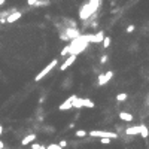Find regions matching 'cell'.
I'll use <instances>...</instances> for the list:
<instances>
[{"mask_svg":"<svg viewBox=\"0 0 149 149\" xmlns=\"http://www.w3.org/2000/svg\"><path fill=\"white\" fill-rule=\"evenodd\" d=\"M46 149H63L60 145H57V143H51V145H48L46 146Z\"/></svg>","mask_w":149,"mask_h":149,"instance_id":"44dd1931","label":"cell"},{"mask_svg":"<svg viewBox=\"0 0 149 149\" xmlns=\"http://www.w3.org/2000/svg\"><path fill=\"white\" fill-rule=\"evenodd\" d=\"M34 140H36V134H29L21 140V143H22V146H27V145H31Z\"/></svg>","mask_w":149,"mask_h":149,"instance_id":"8fae6325","label":"cell"},{"mask_svg":"<svg viewBox=\"0 0 149 149\" xmlns=\"http://www.w3.org/2000/svg\"><path fill=\"white\" fill-rule=\"evenodd\" d=\"M140 136H142L143 139H146V137L149 136V131H148V127H146V125L142 128V131H140Z\"/></svg>","mask_w":149,"mask_h":149,"instance_id":"ac0fdd59","label":"cell"},{"mask_svg":"<svg viewBox=\"0 0 149 149\" xmlns=\"http://www.w3.org/2000/svg\"><path fill=\"white\" fill-rule=\"evenodd\" d=\"M75 99V95H72V97H69L67 100H64V103L60 104V110H69L72 109V100Z\"/></svg>","mask_w":149,"mask_h":149,"instance_id":"30bf717a","label":"cell"},{"mask_svg":"<svg viewBox=\"0 0 149 149\" xmlns=\"http://www.w3.org/2000/svg\"><path fill=\"white\" fill-rule=\"evenodd\" d=\"M67 54H69V45H67V46H64L63 49H61V52H60V55H61V57H66Z\"/></svg>","mask_w":149,"mask_h":149,"instance_id":"ffe728a7","label":"cell"},{"mask_svg":"<svg viewBox=\"0 0 149 149\" xmlns=\"http://www.w3.org/2000/svg\"><path fill=\"white\" fill-rule=\"evenodd\" d=\"M134 30H136V27H134V25H133V24H131V25H128V27L125 29V31H127V33H133Z\"/></svg>","mask_w":149,"mask_h":149,"instance_id":"cb8c5ba5","label":"cell"},{"mask_svg":"<svg viewBox=\"0 0 149 149\" xmlns=\"http://www.w3.org/2000/svg\"><path fill=\"white\" fill-rule=\"evenodd\" d=\"M93 14H94V11L91 9V6H90L88 3H85V5H82L81 11H79V18H81L82 21H85V20H88Z\"/></svg>","mask_w":149,"mask_h":149,"instance_id":"277c9868","label":"cell"},{"mask_svg":"<svg viewBox=\"0 0 149 149\" xmlns=\"http://www.w3.org/2000/svg\"><path fill=\"white\" fill-rule=\"evenodd\" d=\"M64 31H66V36H67V39H69V40H72V39L78 37V36L81 34V33H79V30L75 29V27H73V29H72V27H69V29H66Z\"/></svg>","mask_w":149,"mask_h":149,"instance_id":"9c48e42d","label":"cell"},{"mask_svg":"<svg viewBox=\"0 0 149 149\" xmlns=\"http://www.w3.org/2000/svg\"><path fill=\"white\" fill-rule=\"evenodd\" d=\"M103 37H104V33H103L101 30H100L97 34H88V40H90V43H101Z\"/></svg>","mask_w":149,"mask_h":149,"instance_id":"8992f818","label":"cell"},{"mask_svg":"<svg viewBox=\"0 0 149 149\" xmlns=\"http://www.w3.org/2000/svg\"><path fill=\"white\" fill-rule=\"evenodd\" d=\"M31 148H33V149H39V148H40V145H37V143H33V145H31Z\"/></svg>","mask_w":149,"mask_h":149,"instance_id":"4316f807","label":"cell"},{"mask_svg":"<svg viewBox=\"0 0 149 149\" xmlns=\"http://www.w3.org/2000/svg\"><path fill=\"white\" fill-rule=\"evenodd\" d=\"M2 5H5V0H0V6H2Z\"/></svg>","mask_w":149,"mask_h":149,"instance_id":"4dcf8cb0","label":"cell"},{"mask_svg":"<svg viewBox=\"0 0 149 149\" xmlns=\"http://www.w3.org/2000/svg\"><path fill=\"white\" fill-rule=\"evenodd\" d=\"M143 127H145L143 124H140V125H131V127H128L125 130V134L127 136H137V134H140V131H142Z\"/></svg>","mask_w":149,"mask_h":149,"instance_id":"5b68a950","label":"cell"},{"mask_svg":"<svg viewBox=\"0 0 149 149\" xmlns=\"http://www.w3.org/2000/svg\"><path fill=\"white\" fill-rule=\"evenodd\" d=\"M90 45V40H88V34H79L78 37L72 39V43L69 45V54L70 55H79L82 51L86 49V46Z\"/></svg>","mask_w":149,"mask_h":149,"instance_id":"6da1fadb","label":"cell"},{"mask_svg":"<svg viewBox=\"0 0 149 149\" xmlns=\"http://www.w3.org/2000/svg\"><path fill=\"white\" fill-rule=\"evenodd\" d=\"M110 140H112V139H109V137H101V139H100V142H101L103 145H109V143H110Z\"/></svg>","mask_w":149,"mask_h":149,"instance_id":"603a6c76","label":"cell"},{"mask_svg":"<svg viewBox=\"0 0 149 149\" xmlns=\"http://www.w3.org/2000/svg\"><path fill=\"white\" fill-rule=\"evenodd\" d=\"M3 148H5V143L2 142V140H0V149H3Z\"/></svg>","mask_w":149,"mask_h":149,"instance_id":"f1b7e54d","label":"cell"},{"mask_svg":"<svg viewBox=\"0 0 149 149\" xmlns=\"http://www.w3.org/2000/svg\"><path fill=\"white\" fill-rule=\"evenodd\" d=\"M133 115L131 113H128V112H119V119L121 121H124V122H131L133 121Z\"/></svg>","mask_w":149,"mask_h":149,"instance_id":"7c38bea8","label":"cell"},{"mask_svg":"<svg viewBox=\"0 0 149 149\" xmlns=\"http://www.w3.org/2000/svg\"><path fill=\"white\" fill-rule=\"evenodd\" d=\"M107 82H109V81L106 79V78H104V75H100V76H99V79H97V84H99L100 86H103V85H106Z\"/></svg>","mask_w":149,"mask_h":149,"instance_id":"9a60e30c","label":"cell"},{"mask_svg":"<svg viewBox=\"0 0 149 149\" xmlns=\"http://www.w3.org/2000/svg\"><path fill=\"white\" fill-rule=\"evenodd\" d=\"M88 5L91 6V9L95 12L99 9V6H100V0H88Z\"/></svg>","mask_w":149,"mask_h":149,"instance_id":"5bb4252c","label":"cell"},{"mask_svg":"<svg viewBox=\"0 0 149 149\" xmlns=\"http://www.w3.org/2000/svg\"><path fill=\"white\" fill-rule=\"evenodd\" d=\"M106 61H107V57H106V55L101 57V63H106Z\"/></svg>","mask_w":149,"mask_h":149,"instance_id":"83f0119b","label":"cell"},{"mask_svg":"<svg viewBox=\"0 0 149 149\" xmlns=\"http://www.w3.org/2000/svg\"><path fill=\"white\" fill-rule=\"evenodd\" d=\"M36 2H37V0H27V5L29 6H34V5H36Z\"/></svg>","mask_w":149,"mask_h":149,"instance_id":"d4e9b609","label":"cell"},{"mask_svg":"<svg viewBox=\"0 0 149 149\" xmlns=\"http://www.w3.org/2000/svg\"><path fill=\"white\" fill-rule=\"evenodd\" d=\"M57 64H58V60H57V58H54V60H52L51 63L48 64V66H45V67H43V69L40 70V72L36 75V78H34V81H36V82H39V81H42V79H43V78H46V75H48V73H51V70L54 69Z\"/></svg>","mask_w":149,"mask_h":149,"instance_id":"7a4b0ae2","label":"cell"},{"mask_svg":"<svg viewBox=\"0 0 149 149\" xmlns=\"http://www.w3.org/2000/svg\"><path fill=\"white\" fill-rule=\"evenodd\" d=\"M21 16H22V12H20V11H15V12H12L11 15H7L6 16V22H16V21H18L20 18H21Z\"/></svg>","mask_w":149,"mask_h":149,"instance_id":"ba28073f","label":"cell"},{"mask_svg":"<svg viewBox=\"0 0 149 149\" xmlns=\"http://www.w3.org/2000/svg\"><path fill=\"white\" fill-rule=\"evenodd\" d=\"M82 107H88V109H93L95 107V103L90 99H82Z\"/></svg>","mask_w":149,"mask_h":149,"instance_id":"4fadbf2b","label":"cell"},{"mask_svg":"<svg viewBox=\"0 0 149 149\" xmlns=\"http://www.w3.org/2000/svg\"><path fill=\"white\" fill-rule=\"evenodd\" d=\"M103 75H104V78H106L107 81H110L112 78H113V72H112V70H109V72H106V73H103Z\"/></svg>","mask_w":149,"mask_h":149,"instance_id":"7402d4cb","label":"cell"},{"mask_svg":"<svg viewBox=\"0 0 149 149\" xmlns=\"http://www.w3.org/2000/svg\"><path fill=\"white\" fill-rule=\"evenodd\" d=\"M110 42H112V40H110V37H109V36H104V37H103V40H101V43H103V46H104V48H109V46H110Z\"/></svg>","mask_w":149,"mask_h":149,"instance_id":"e0dca14e","label":"cell"},{"mask_svg":"<svg viewBox=\"0 0 149 149\" xmlns=\"http://www.w3.org/2000/svg\"><path fill=\"white\" fill-rule=\"evenodd\" d=\"M91 137H109V139H118L115 131H103V130H93L88 133Z\"/></svg>","mask_w":149,"mask_h":149,"instance_id":"3957f363","label":"cell"},{"mask_svg":"<svg viewBox=\"0 0 149 149\" xmlns=\"http://www.w3.org/2000/svg\"><path fill=\"white\" fill-rule=\"evenodd\" d=\"M128 99V94H125V93H119L118 95H116V100L118 101H125Z\"/></svg>","mask_w":149,"mask_h":149,"instance_id":"2e32d148","label":"cell"},{"mask_svg":"<svg viewBox=\"0 0 149 149\" xmlns=\"http://www.w3.org/2000/svg\"><path fill=\"white\" fill-rule=\"evenodd\" d=\"M75 134H76V137H85V136L88 134V133H86L85 130H78V131H76Z\"/></svg>","mask_w":149,"mask_h":149,"instance_id":"d6986e66","label":"cell"},{"mask_svg":"<svg viewBox=\"0 0 149 149\" xmlns=\"http://www.w3.org/2000/svg\"><path fill=\"white\" fill-rule=\"evenodd\" d=\"M60 146H61V148L67 146V142H66V140H61V142H60Z\"/></svg>","mask_w":149,"mask_h":149,"instance_id":"484cf974","label":"cell"},{"mask_svg":"<svg viewBox=\"0 0 149 149\" xmlns=\"http://www.w3.org/2000/svg\"><path fill=\"white\" fill-rule=\"evenodd\" d=\"M75 60H76V55H70V57H67L64 63L60 66V70H61V72H64V70H67L70 66H72V64L75 63Z\"/></svg>","mask_w":149,"mask_h":149,"instance_id":"52a82bcc","label":"cell"},{"mask_svg":"<svg viewBox=\"0 0 149 149\" xmlns=\"http://www.w3.org/2000/svg\"><path fill=\"white\" fill-rule=\"evenodd\" d=\"M2 133H3V125H0V136H2Z\"/></svg>","mask_w":149,"mask_h":149,"instance_id":"f546056e","label":"cell"}]
</instances>
